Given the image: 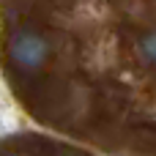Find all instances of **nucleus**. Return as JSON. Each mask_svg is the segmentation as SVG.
Returning <instances> with one entry per match:
<instances>
[{
    "label": "nucleus",
    "instance_id": "1",
    "mask_svg": "<svg viewBox=\"0 0 156 156\" xmlns=\"http://www.w3.org/2000/svg\"><path fill=\"white\" fill-rule=\"evenodd\" d=\"M8 58L19 71H38L49 60V41L27 27H19L8 38Z\"/></svg>",
    "mask_w": 156,
    "mask_h": 156
},
{
    "label": "nucleus",
    "instance_id": "2",
    "mask_svg": "<svg viewBox=\"0 0 156 156\" xmlns=\"http://www.w3.org/2000/svg\"><path fill=\"white\" fill-rule=\"evenodd\" d=\"M137 49H140V55H143V60H145V63H151V66H156V30H151V33H145V36L140 38Z\"/></svg>",
    "mask_w": 156,
    "mask_h": 156
},
{
    "label": "nucleus",
    "instance_id": "3",
    "mask_svg": "<svg viewBox=\"0 0 156 156\" xmlns=\"http://www.w3.org/2000/svg\"><path fill=\"white\" fill-rule=\"evenodd\" d=\"M8 156H27V154H22V151H16V154H8Z\"/></svg>",
    "mask_w": 156,
    "mask_h": 156
},
{
    "label": "nucleus",
    "instance_id": "4",
    "mask_svg": "<svg viewBox=\"0 0 156 156\" xmlns=\"http://www.w3.org/2000/svg\"><path fill=\"white\" fill-rule=\"evenodd\" d=\"M63 156H80V154H63Z\"/></svg>",
    "mask_w": 156,
    "mask_h": 156
}]
</instances>
